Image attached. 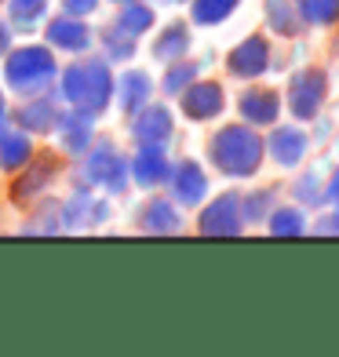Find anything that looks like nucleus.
<instances>
[{"mask_svg":"<svg viewBox=\"0 0 339 357\" xmlns=\"http://www.w3.org/2000/svg\"><path fill=\"white\" fill-rule=\"evenodd\" d=\"M172 132H175V124L165 106L146 102L139 113H132V139L139 146H165L172 139Z\"/></svg>","mask_w":339,"mask_h":357,"instance_id":"nucleus-12","label":"nucleus"},{"mask_svg":"<svg viewBox=\"0 0 339 357\" xmlns=\"http://www.w3.org/2000/svg\"><path fill=\"white\" fill-rule=\"evenodd\" d=\"M15 121H19L26 132L44 135V132H52V128H55V121H59V106L47 99V95H29V99L22 102V109L15 113Z\"/></svg>","mask_w":339,"mask_h":357,"instance_id":"nucleus-20","label":"nucleus"},{"mask_svg":"<svg viewBox=\"0 0 339 357\" xmlns=\"http://www.w3.org/2000/svg\"><path fill=\"white\" fill-rule=\"evenodd\" d=\"M273 186L270 190H255L248 193V197H241V215H245V222H266L270 215V208H273Z\"/></svg>","mask_w":339,"mask_h":357,"instance_id":"nucleus-31","label":"nucleus"},{"mask_svg":"<svg viewBox=\"0 0 339 357\" xmlns=\"http://www.w3.org/2000/svg\"><path fill=\"white\" fill-rule=\"evenodd\" d=\"M237 113H241V121L252 124V128H270L281 117V95L270 91V88H248V91H241V99H237Z\"/></svg>","mask_w":339,"mask_h":357,"instance_id":"nucleus-11","label":"nucleus"},{"mask_svg":"<svg viewBox=\"0 0 339 357\" xmlns=\"http://www.w3.org/2000/svg\"><path fill=\"white\" fill-rule=\"evenodd\" d=\"M226 70H230L234 77H241V80L263 77L270 70V44H266V37L241 40L234 52H230V59H226Z\"/></svg>","mask_w":339,"mask_h":357,"instance_id":"nucleus-10","label":"nucleus"},{"mask_svg":"<svg viewBox=\"0 0 339 357\" xmlns=\"http://www.w3.org/2000/svg\"><path fill=\"white\" fill-rule=\"evenodd\" d=\"M103 47H106V59H113V62H128L135 55V37L132 33H124V29L113 22L106 33H103Z\"/></svg>","mask_w":339,"mask_h":357,"instance_id":"nucleus-30","label":"nucleus"},{"mask_svg":"<svg viewBox=\"0 0 339 357\" xmlns=\"http://www.w3.org/2000/svg\"><path fill=\"white\" fill-rule=\"evenodd\" d=\"M139 230L142 234H179L183 230V215L175 212L172 201L153 197L150 204H142V212H139Z\"/></svg>","mask_w":339,"mask_h":357,"instance_id":"nucleus-18","label":"nucleus"},{"mask_svg":"<svg viewBox=\"0 0 339 357\" xmlns=\"http://www.w3.org/2000/svg\"><path fill=\"white\" fill-rule=\"evenodd\" d=\"M208 157L226 178H252L266 157V146L252 124H226L208 142Z\"/></svg>","mask_w":339,"mask_h":357,"instance_id":"nucleus-1","label":"nucleus"},{"mask_svg":"<svg viewBox=\"0 0 339 357\" xmlns=\"http://www.w3.org/2000/svg\"><path fill=\"white\" fill-rule=\"evenodd\" d=\"M332 230H336V234H339V212H336V215H332Z\"/></svg>","mask_w":339,"mask_h":357,"instance_id":"nucleus-37","label":"nucleus"},{"mask_svg":"<svg viewBox=\"0 0 339 357\" xmlns=\"http://www.w3.org/2000/svg\"><path fill=\"white\" fill-rule=\"evenodd\" d=\"M62 8H66V15L84 19V15H91L95 8H99V0H62Z\"/></svg>","mask_w":339,"mask_h":357,"instance_id":"nucleus-34","label":"nucleus"},{"mask_svg":"<svg viewBox=\"0 0 339 357\" xmlns=\"http://www.w3.org/2000/svg\"><path fill=\"white\" fill-rule=\"evenodd\" d=\"M197 62H186V59H175V66H168V73H165V80H160V88H165V95H175V99H179V95L193 84V80H197Z\"/></svg>","mask_w":339,"mask_h":357,"instance_id":"nucleus-27","label":"nucleus"},{"mask_svg":"<svg viewBox=\"0 0 339 357\" xmlns=\"http://www.w3.org/2000/svg\"><path fill=\"white\" fill-rule=\"evenodd\" d=\"M113 99V73H110V62L106 59H91L84 62V95H80V102L73 109L88 113V117L95 121L99 113H106Z\"/></svg>","mask_w":339,"mask_h":357,"instance_id":"nucleus-7","label":"nucleus"},{"mask_svg":"<svg viewBox=\"0 0 339 357\" xmlns=\"http://www.w3.org/2000/svg\"><path fill=\"white\" fill-rule=\"evenodd\" d=\"M59 132H62V146H66V153H73V157H84V150L95 142V132H91V117L88 113H80V109H73V113H59Z\"/></svg>","mask_w":339,"mask_h":357,"instance_id":"nucleus-19","label":"nucleus"},{"mask_svg":"<svg viewBox=\"0 0 339 357\" xmlns=\"http://www.w3.org/2000/svg\"><path fill=\"white\" fill-rule=\"evenodd\" d=\"M4 132H8V124H4V117H0V139H4Z\"/></svg>","mask_w":339,"mask_h":357,"instance_id":"nucleus-38","label":"nucleus"},{"mask_svg":"<svg viewBox=\"0 0 339 357\" xmlns=\"http://www.w3.org/2000/svg\"><path fill=\"white\" fill-rule=\"evenodd\" d=\"M106 215H110L106 201H95L88 190H77L66 204H59V222H62V230H77V226L103 222Z\"/></svg>","mask_w":339,"mask_h":357,"instance_id":"nucleus-14","label":"nucleus"},{"mask_svg":"<svg viewBox=\"0 0 339 357\" xmlns=\"http://www.w3.org/2000/svg\"><path fill=\"white\" fill-rule=\"evenodd\" d=\"M266 226L273 237H299L306 234V219L299 208H273V215H266Z\"/></svg>","mask_w":339,"mask_h":357,"instance_id":"nucleus-26","label":"nucleus"},{"mask_svg":"<svg viewBox=\"0 0 339 357\" xmlns=\"http://www.w3.org/2000/svg\"><path fill=\"white\" fill-rule=\"evenodd\" d=\"M266 22L278 37H299L303 15L296 8V0H266Z\"/></svg>","mask_w":339,"mask_h":357,"instance_id":"nucleus-22","label":"nucleus"},{"mask_svg":"<svg viewBox=\"0 0 339 357\" xmlns=\"http://www.w3.org/2000/svg\"><path fill=\"white\" fill-rule=\"evenodd\" d=\"M190 52V26L186 22H172L160 29V37L153 40V59L160 62H175Z\"/></svg>","mask_w":339,"mask_h":357,"instance_id":"nucleus-21","label":"nucleus"},{"mask_svg":"<svg viewBox=\"0 0 339 357\" xmlns=\"http://www.w3.org/2000/svg\"><path fill=\"white\" fill-rule=\"evenodd\" d=\"M165 183L172 186V197L179 201L183 208L201 204L204 193H208V175H204V168L197 165V160H190V157L168 168V178H165Z\"/></svg>","mask_w":339,"mask_h":357,"instance_id":"nucleus-9","label":"nucleus"},{"mask_svg":"<svg viewBox=\"0 0 339 357\" xmlns=\"http://www.w3.org/2000/svg\"><path fill=\"white\" fill-rule=\"evenodd\" d=\"M303 22L310 26H332L339 22V0H296Z\"/></svg>","mask_w":339,"mask_h":357,"instance_id":"nucleus-29","label":"nucleus"},{"mask_svg":"<svg viewBox=\"0 0 339 357\" xmlns=\"http://www.w3.org/2000/svg\"><path fill=\"white\" fill-rule=\"evenodd\" d=\"M263 146L270 150L273 165H281V168H299V160L306 157V135L299 132V128H292V124L273 128Z\"/></svg>","mask_w":339,"mask_h":357,"instance_id":"nucleus-15","label":"nucleus"},{"mask_svg":"<svg viewBox=\"0 0 339 357\" xmlns=\"http://www.w3.org/2000/svg\"><path fill=\"white\" fill-rule=\"evenodd\" d=\"M117 26L124 29V33H132V37H142V33H146V29L153 26V8H150V4H135V0H128V4H121Z\"/></svg>","mask_w":339,"mask_h":357,"instance_id":"nucleus-25","label":"nucleus"},{"mask_svg":"<svg viewBox=\"0 0 339 357\" xmlns=\"http://www.w3.org/2000/svg\"><path fill=\"white\" fill-rule=\"evenodd\" d=\"M0 117H4V95H0Z\"/></svg>","mask_w":339,"mask_h":357,"instance_id":"nucleus-39","label":"nucleus"},{"mask_svg":"<svg viewBox=\"0 0 339 357\" xmlns=\"http://www.w3.org/2000/svg\"><path fill=\"white\" fill-rule=\"evenodd\" d=\"M183 113L190 121H212L226 109V91L219 80H193V84L179 95Z\"/></svg>","mask_w":339,"mask_h":357,"instance_id":"nucleus-8","label":"nucleus"},{"mask_svg":"<svg viewBox=\"0 0 339 357\" xmlns=\"http://www.w3.org/2000/svg\"><path fill=\"white\" fill-rule=\"evenodd\" d=\"M113 4H128V0H113Z\"/></svg>","mask_w":339,"mask_h":357,"instance_id":"nucleus-40","label":"nucleus"},{"mask_svg":"<svg viewBox=\"0 0 339 357\" xmlns=\"http://www.w3.org/2000/svg\"><path fill=\"white\" fill-rule=\"evenodd\" d=\"M329 99V77L325 70H299L288 80V109L296 121H314Z\"/></svg>","mask_w":339,"mask_h":357,"instance_id":"nucleus-4","label":"nucleus"},{"mask_svg":"<svg viewBox=\"0 0 339 357\" xmlns=\"http://www.w3.org/2000/svg\"><path fill=\"white\" fill-rule=\"evenodd\" d=\"M325 201H332V204H339V168L329 175V183H325Z\"/></svg>","mask_w":339,"mask_h":357,"instance_id":"nucleus-35","label":"nucleus"},{"mask_svg":"<svg viewBox=\"0 0 339 357\" xmlns=\"http://www.w3.org/2000/svg\"><path fill=\"white\" fill-rule=\"evenodd\" d=\"M22 168H26V172L11 183V201H15V204L37 201L40 193L47 190V183H52V178L62 172V157H55V153H37V160L29 157Z\"/></svg>","mask_w":339,"mask_h":357,"instance_id":"nucleus-6","label":"nucleus"},{"mask_svg":"<svg viewBox=\"0 0 339 357\" xmlns=\"http://www.w3.org/2000/svg\"><path fill=\"white\" fill-rule=\"evenodd\" d=\"M197 230L204 237H241V230H245V215H241V193H219V197L212 201L201 212L197 219Z\"/></svg>","mask_w":339,"mask_h":357,"instance_id":"nucleus-5","label":"nucleus"},{"mask_svg":"<svg viewBox=\"0 0 339 357\" xmlns=\"http://www.w3.org/2000/svg\"><path fill=\"white\" fill-rule=\"evenodd\" d=\"M84 157H88V165H84L88 183H99L110 193H124V186H128V160H124V153L113 150L110 139H99L95 146H88Z\"/></svg>","mask_w":339,"mask_h":357,"instance_id":"nucleus-3","label":"nucleus"},{"mask_svg":"<svg viewBox=\"0 0 339 357\" xmlns=\"http://www.w3.org/2000/svg\"><path fill=\"white\" fill-rule=\"evenodd\" d=\"M29 157H33V142H29V135L4 132V139H0V168L4 172H22V165Z\"/></svg>","mask_w":339,"mask_h":357,"instance_id":"nucleus-23","label":"nucleus"},{"mask_svg":"<svg viewBox=\"0 0 339 357\" xmlns=\"http://www.w3.org/2000/svg\"><path fill=\"white\" fill-rule=\"evenodd\" d=\"M241 0H193L190 4V19L197 26H219L237 11Z\"/></svg>","mask_w":339,"mask_h":357,"instance_id":"nucleus-24","label":"nucleus"},{"mask_svg":"<svg viewBox=\"0 0 339 357\" xmlns=\"http://www.w3.org/2000/svg\"><path fill=\"white\" fill-rule=\"evenodd\" d=\"M44 37L52 47H62V52H70V55H80L91 47V29L80 22L77 15H59V19H52L44 29Z\"/></svg>","mask_w":339,"mask_h":357,"instance_id":"nucleus-13","label":"nucleus"},{"mask_svg":"<svg viewBox=\"0 0 339 357\" xmlns=\"http://www.w3.org/2000/svg\"><path fill=\"white\" fill-rule=\"evenodd\" d=\"M113 91H117L121 109L132 117V113H139L142 106L153 99V80L142 73V70H128L121 80H113Z\"/></svg>","mask_w":339,"mask_h":357,"instance_id":"nucleus-17","label":"nucleus"},{"mask_svg":"<svg viewBox=\"0 0 339 357\" xmlns=\"http://www.w3.org/2000/svg\"><path fill=\"white\" fill-rule=\"evenodd\" d=\"M8 47H11V26L0 22V55H8Z\"/></svg>","mask_w":339,"mask_h":357,"instance_id":"nucleus-36","label":"nucleus"},{"mask_svg":"<svg viewBox=\"0 0 339 357\" xmlns=\"http://www.w3.org/2000/svg\"><path fill=\"white\" fill-rule=\"evenodd\" d=\"M168 153H165V146H139V153H135V160L128 165V172L135 175V186H142V190H153V186H160L168 178Z\"/></svg>","mask_w":339,"mask_h":357,"instance_id":"nucleus-16","label":"nucleus"},{"mask_svg":"<svg viewBox=\"0 0 339 357\" xmlns=\"http://www.w3.org/2000/svg\"><path fill=\"white\" fill-rule=\"evenodd\" d=\"M47 15V0H8V19L22 29H33L37 22H44Z\"/></svg>","mask_w":339,"mask_h":357,"instance_id":"nucleus-28","label":"nucleus"},{"mask_svg":"<svg viewBox=\"0 0 339 357\" xmlns=\"http://www.w3.org/2000/svg\"><path fill=\"white\" fill-rule=\"evenodd\" d=\"M59 88H62V99L70 106L80 102V95H84V62H77V66H66L59 77Z\"/></svg>","mask_w":339,"mask_h":357,"instance_id":"nucleus-32","label":"nucleus"},{"mask_svg":"<svg viewBox=\"0 0 339 357\" xmlns=\"http://www.w3.org/2000/svg\"><path fill=\"white\" fill-rule=\"evenodd\" d=\"M59 77V62L55 55L40 44H26L4 55V80L15 95H44L47 84Z\"/></svg>","mask_w":339,"mask_h":357,"instance_id":"nucleus-2","label":"nucleus"},{"mask_svg":"<svg viewBox=\"0 0 339 357\" xmlns=\"http://www.w3.org/2000/svg\"><path fill=\"white\" fill-rule=\"evenodd\" d=\"M292 193H296L299 204H325V183H321L317 172H306L299 183L292 186Z\"/></svg>","mask_w":339,"mask_h":357,"instance_id":"nucleus-33","label":"nucleus"}]
</instances>
